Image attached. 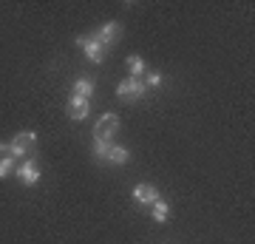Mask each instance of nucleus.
Listing matches in <instances>:
<instances>
[{
	"label": "nucleus",
	"instance_id": "ddd939ff",
	"mask_svg": "<svg viewBox=\"0 0 255 244\" xmlns=\"http://www.w3.org/2000/svg\"><path fill=\"white\" fill-rule=\"evenodd\" d=\"M17 171V162H14V156L11 154H6L3 159H0V179H6L9 173H14Z\"/></svg>",
	"mask_w": 255,
	"mask_h": 244
},
{
	"label": "nucleus",
	"instance_id": "6e6552de",
	"mask_svg": "<svg viewBox=\"0 0 255 244\" xmlns=\"http://www.w3.org/2000/svg\"><path fill=\"white\" fill-rule=\"evenodd\" d=\"M133 199H136L139 205H153V202H159V190H156L153 185H136V188H133Z\"/></svg>",
	"mask_w": 255,
	"mask_h": 244
},
{
	"label": "nucleus",
	"instance_id": "7ed1b4c3",
	"mask_svg": "<svg viewBox=\"0 0 255 244\" xmlns=\"http://www.w3.org/2000/svg\"><path fill=\"white\" fill-rule=\"evenodd\" d=\"M117 131H119V117H117V114H102V117L97 119V128H94V139L114 142Z\"/></svg>",
	"mask_w": 255,
	"mask_h": 244
},
{
	"label": "nucleus",
	"instance_id": "f8f14e48",
	"mask_svg": "<svg viewBox=\"0 0 255 244\" xmlns=\"http://www.w3.org/2000/svg\"><path fill=\"white\" fill-rule=\"evenodd\" d=\"M128 71H130V77L139 80V74H145V60H142L139 54H130L128 57Z\"/></svg>",
	"mask_w": 255,
	"mask_h": 244
},
{
	"label": "nucleus",
	"instance_id": "0eeeda50",
	"mask_svg": "<svg viewBox=\"0 0 255 244\" xmlns=\"http://www.w3.org/2000/svg\"><path fill=\"white\" fill-rule=\"evenodd\" d=\"M119 34H122V26H119V23H114V20H111V23H105V26L100 28V31H97V40H100L102 45H105V48H108L111 43H117L119 40Z\"/></svg>",
	"mask_w": 255,
	"mask_h": 244
},
{
	"label": "nucleus",
	"instance_id": "9b49d317",
	"mask_svg": "<svg viewBox=\"0 0 255 244\" xmlns=\"http://www.w3.org/2000/svg\"><path fill=\"white\" fill-rule=\"evenodd\" d=\"M150 216H153L159 225H162V222H167V219H170V208H167V202H164V199L153 202V205H150Z\"/></svg>",
	"mask_w": 255,
	"mask_h": 244
},
{
	"label": "nucleus",
	"instance_id": "2eb2a0df",
	"mask_svg": "<svg viewBox=\"0 0 255 244\" xmlns=\"http://www.w3.org/2000/svg\"><path fill=\"white\" fill-rule=\"evenodd\" d=\"M0 154H9V145H3V142H0Z\"/></svg>",
	"mask_w": 255,
	"mask_h": 244
},
{
	"label": "nucleus",
	"instance_id": "39448f33",
	"mask_svg": "<svg viewBox=\"0 0 255 244\" xmlns=\"http://www.w3.org/2000/svg\"><path fill=\"white\" fill-rule=\"evenodd\" d=\"M17 179L23 182V185H37L40 182V165H37L34 156H28V159H23V162L17 165Z\"/></svg>",
	"mask_w": 255,
	"mask_h": 244
},
{
	"label": "nucleus",
	"instance_id": "f257e3e1",
	"mask_svg": "<svg viewBox=\"0 0 255 244\" xmlns=\"http://www.w3.org/2000/svg\"><path fill=\"white\" fill-rule=\"evenodd\" d=\"M34 151H37V134L34 131H23V134H17L9 142V154L14 156V159H28V156H34Z\"/></svg>",
	"mask_w": 255,
	"mask_h": 244
},
{
	"label": "nucleus",
	"instance_id": "f03ea898",
	"mask_svg": "<svg viewBox=\"0 0 255 244\" xmlns=\"http://www.w3.org/2000/svg\"><path fill=\"white\" fill-rule=\"evenodd\" d=\"M147 94V88H145V82L142 80H136V77H128V80H122L117 85V97L122 102H136V100H142Z\"/></svg>",
	"mask_w": 255,
	"mask_h": 244
},
{
	"label": "nucleus",
	"instance_id": "1a4fd4ad",
	"mask_svg": "<svg viewBox=\"0 0 255 244\" xmlns=\"http://www.w3.org/2000/svg\"><path fill=\"white\" fill-rule=\"evenodd\" d=\"M128 159H130V151L128 148H122V145H111L108 154H105V159L102 162H111V165H125Z\"/></svg>",
	"mask_w": 255,
	"mask_h": 244
},
{
	"label": "nucleus",
	"instance_id": "9d476101",
	"mask_svg": "<svg viewBox=\"0 0 255 244\" xmlns=\"http://www.w3.org/2000/svg\"><path fill=\"white\" fill-rule=\"evenodd\" d=\"M74 97H85V100H91L94 97V80L80 77V80L74 82Z\"/></svg>",
	"mask_w": 255,
	"mask_h": 244
},
{
	"label": "nucleus",
	"instance_id": "4468645a",
	"mask_svg": "<svg viewBox=\"0 0 255 244\" xmlns=\"http://www.w3.org/2000/svg\"><path fill=\"white\" fill-rule=\"evenodd\" d=\"M162 82H164V77L159 71H150L145 77V88H162Z\"/></svg>",
	"mask_w": 255,
	"mask_h": 244
},
{
	"label": "nucleus",
	"instance_id": "20e7f679",
	"mask_svg": "<svg viewBox=\"0 0 255 244\" xmlns=\"http://www.w3.org/2000/svg\"><path fill=\"white\" fill-rule=\"evenodd\" d=\"M77 45H80L82 51H85V57L91 60V63H102L105 60V45L97 40V37H77Z\"/></svg>",
	"mask_w": 255,
	"mask_h": 244
},
{
	"label": "nucleus",
	"instance_id": "423d86ee",
	"mask_svg": "<svg viewBox=\"0 0 255 244\" xmlns=\"http://www.w3.org/2000/svg\"><path fill=\"white\" fill-rule=\"evenodd\" d=\"M88 114H91V100H85V97H71V102H68V117H71L74 122H82Z\"/></svg>",
	"mask_w": 255,
	"mask_h": 244
}]
</instances>
